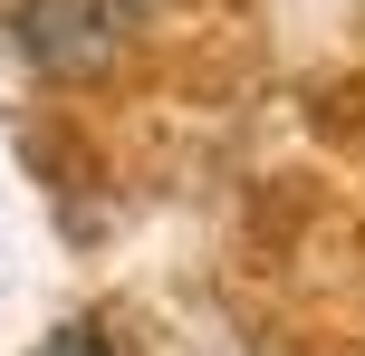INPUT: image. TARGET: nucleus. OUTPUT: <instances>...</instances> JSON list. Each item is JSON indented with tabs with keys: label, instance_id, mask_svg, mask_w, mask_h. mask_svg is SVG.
Here are the masks:
<instances>
[{
	"label": "nucleus",
	"instance_id": "3",
	"mask_svg": "<svg viewBox=\"0 0 365 356\" xmlns=\"http://www.w3.org/2000/svg\"><path fill=\"white\" fill-rule=\"evenodd\" d=\"M106 10H115V19H125V10H154V0H106Z\"/></svg>",
	"mask_w": 365,
	"mask_h": 356
},
{
	"label": "nucleus",
	"instance_id": "2",
	"mask_svg": "<svg viewBox=\"0 0 365 356\" xmlns=\"http://www.w3.org/2000/svg\"><path fill=\"white\" fill-rule=\"evenodd\" d=\"M29 356H106V337H96V327H58V337H38Z\"/></svg>",
	"mask_w": 365,
	"mask_h": 356
},
{
	"label": "nucleus",
	"instance_id": "1",
	"mask_svg": "<svg viewBox=\"0 0 365 356\" xmlns=\"http://www.w3.org/2000/svg\"><path fill=\"white\" fill-rule=\"evenodd\" d=\"M19 49L48 77H96L115 58V10L106 0H19Z\"/></svg>",
	"mask_w": 365,
	"mask_h": 356
}]
</instances>
